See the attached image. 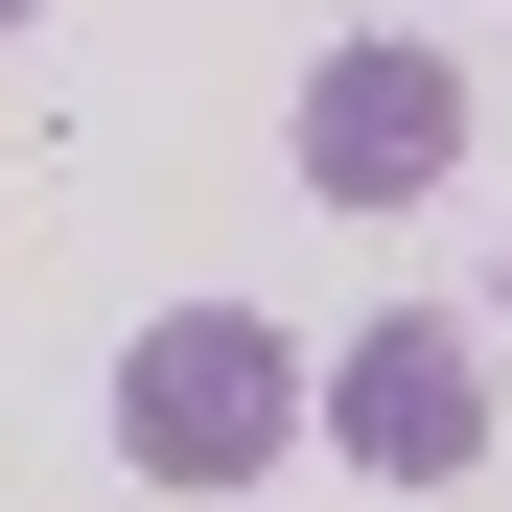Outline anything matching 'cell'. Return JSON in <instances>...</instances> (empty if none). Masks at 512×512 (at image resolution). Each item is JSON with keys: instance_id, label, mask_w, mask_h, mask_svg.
<instances>
[{"instance_id": "obj_1", "label": "cell", "mask_w": 512, "mask_h": 512, "mask_svg": "<svg viewBox=\"0 0 512 512\" xmlns=\"http://www.w3.org/2000/svg\"><path fill=\"white\" fill-rule=\"evenodd\" d=\"M280 419H303V373H280L256 303H163L140 350H117V466H140V489H256Z\"/></svg>"}, {"instance_id": "obj_2", "label": "cell", "mask_w": 512, "mask_h": 512, "mask_svg": "<svg viewBox=\"0 0 512 512\" xmlns=\"http://www.w3.org/2000/svg\"><path fill=\"white\" fill-rule=\"evenodd\" d=\"M326 443H350L373 489H466V466H489V350L419 326V303H373L350 373H326Z\"/></svg>"}, {"instance_id": "obj_3", "label": "cell", "mask_w": 512, "mask_h": 512, "mask_svg": "<svg viewBox=\"0 0 512 512\" xmlns=\"http://www.w3.org/2000/svg\"><path fill=\"white\" fill-rule=\"evenodd\" d=\"M443 163H466V70L443 47H326L303 70V187L326 210H419Z\"/></svg>"}, {"instance_id": "obj_4", "label": "cell", "mask_w": 512, "mask_h": 512, "mask_svg": "<svg viewBox=\"0 0 512 512\" xmlns=\"http://www.w3.org/2000/svg\"><path fill=\"white\" fill-rule=\"evenodd\" d=\"M0 24H24V0H0Z\"/></svg>"}]
</instances>
